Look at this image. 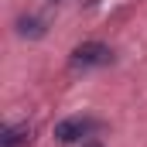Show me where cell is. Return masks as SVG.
Wrapping results in <instances>:
<instances>
[{"label": "cell", "instance_id": "cell-1", "mask_svg": "<svg viewBox=\"0 0 147 147\" xmlns=\"http://www.w3.org/2000/svg\"><path fill=\"white\" fill-rule=\"evenodd\" d=\"M113 62V51L106 45H99V41H86V45H79L72 51V69H99V65H110Z\"/></svg>", "mask_w": 147, "mask_h": 147}, {"label": "cell", "instance_id": "cell-2", "mask_svg": "<svg viewBox=\"0 0 147 147\" xmlns=\"http://www.w3.org/2000/svg\"><path fill=\"white\" fill-rule=\"evenodd\" d=\"M92 130H96V120H89V116H69V120L55 123V137L62 144H75V140L89 137Z\"/></svg>", "mask_w": 147, "mask_h": 147}, {"label": "cell", "instance_id": "cell-3", "mask_svg": "<svg viewBox=\"0 0 147 147\" xmlns=\"http://www.w3.org/2000/svg\"><path fill=\"white\" fill-rule=\"evenodd\" d=\"M24 140H31V127H28V123L7 127V130H3V137H0V144H3V147H21Z\"/></svg>", "mask_w": 147, "mask_h": 147}, {"label": "cell", "instance_id": "cell-4", "mask_svg": "<svg viewBox=\"0 0 147 147\" xmlns=\"http://www.w3.org/2000/svg\"><path fill=\"white\" fill-rule=\"evenodd\" d=\"M82 147H103V144H99V140H89V144H82Z\"/></svg>", "mask_w": 147, "mask_h": 147}]
</instances>
